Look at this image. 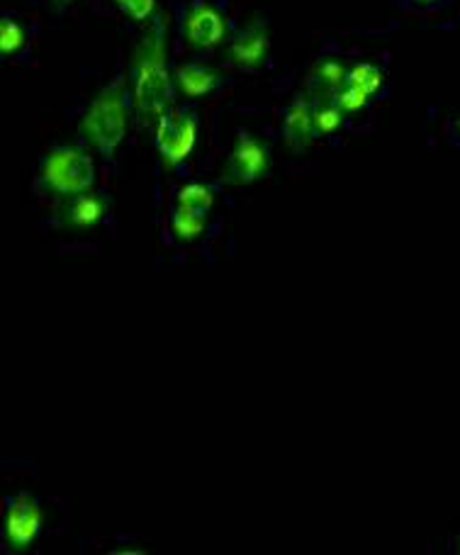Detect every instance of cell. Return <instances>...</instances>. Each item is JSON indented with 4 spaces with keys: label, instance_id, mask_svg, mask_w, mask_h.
Listing matches in <instances>:
<instances>
[{
    "label": "cell",
    "instance_id": "6da1fadb",
    "mask_svg": "<svg viewBox=\"0 0 460 555\" xmlns=\"http://www.w3.org/2000/svg\"><path fill=\"white\" fill-rule=\"evenodd\" d=\"M132 105L139 120L158 122L174 105V83L168 74L166 20L146 25L132 59Z\"/></svg>",
    "mask_w": 460,
    "mask_h": 555
},
{
    "label": "cell",
    "instance_id": "7a4b0ae2",
    "mask_svg": "<svg viewBox=\"0 0 460 555\" xmlns=\"http://www.w3.org/2000/svg\"><path fill=\"white\" fill-rule=\"evenodd\" d=\"M127 81L117 78L105 91H100L81 120V134L91 142L100 154L113 156L115 149L125 142L129 113L125 105Z\"/></svg>",
    "mask_w": 460,
    "mask_h": 555
},
{
    "label": "cell",
    "instance_id": "3957f363",
    "mask_svg": "<svg viewBox=\"0 0 460 555\" xmlns=\"http://www.w3.org/2000/svg\"><path fill=\"white\" fill-rule=\"evenodd\" d=\"M42 183L47 191L74 197L93 191L95 166L93 158L76 146H59L44 158Z\"/></svg>",
    "mask_w": 460,
    "mask_h": 555
},
{
    "label": "cell",
    "instance_id": "277c9868",
    "mask_svg": "<svg viewBox=\"0 0 460 555\" xmlns=\"http://www.w3.org/2000/svg\"><path fill=\"white\" fill-rule=\"evenodd\" d=\"M197 139V120L193 111L171 105L156 122V146L162 154V164L168 171L181 166L193 154Z\"/></svg>",
    "mask_w": 460,
    "mask_h": 555
},
{
    "label": "cell",
    "instance_id": "5b68a950",
    "mask_svg": "<svg viewBox=\"0 0 460 555\" xmlns=\"http://www.w3.org/2000/svg\"><path fill=\"white\" fill-rule=\"evenodd\" d=\"M44 514L33 494L20 492L10 500L3 519V537L13 551H27L42 531Z\"/></svg>",
    "mask_w": 460,
    "mask_h": 555
},
{
    "label": "cell",
    "instance_id": "8992f818",
    "mask_svg": "<svg viewBox=\"0 0 460 555\" xmlns=\"http://www.w3.org/2000/svg\"><path fill=\"white\" fill-rule=\"evenodd\" d=\"M268 166H271L268 146L254 137L242 134L225 164V183L237 188L252 185L268 173Z\"/></svg>",
    "mask_w": 460,
    "mask_h": 555
},
{
    "label": "cell",
    "instance_id": "52a82bcc",
    "mask_svg": "<svg viewBox=\"0 0 460 555\" xmlns=\"http://www.w3.org/2000/svg\"><path fill=\"white\" fill-rule=\"evenodd\" d=\"M183 33L186 42L193 49H213L225 42L227 37V23L225 15L209 3L197 0L188 8L183 20Z\"/></svg>",
    "mask_w": 460,
    "mask_h": 555
},
{
    "label": "cell",
    "instance_id": "ba28073f",
    "mask_svg": "<svg viewBox=\"0 0 460 555\" xmlns=\"http://www.w3.org/2000/svg\"><path fill=\"white\" fill-rule=\"evenodd\" d=\"M268 52H271L268 29L261 23H252L229 44V62L242 72H258L266 64Z\"/></svg>",
    "mask_w": 460,
    "mask_h": 555
},
{
    "label": "cell",
    "instance_id": "9c48e42d",
    "mask_svg": "<svg viewBox=\"0 0 460 555\" xmlns=\"http://www.w3.org/2000/svg\"><path fill=\"white\" fill-rule=\"evenodd\" d=\"M315 105L307 95H299L297 101L288 107L283 117V139L293 152H303L312 144L315 137V120H312Z\"/></svg>",
    "mask_w": 460,
    "mask_h": 555
},
{
    "label": "cell",
    "instance_id": "30bf717a",
    "mask_svg": "<svg viewBox=\"0 0 460 555\" xmlns=\"http://www.w3.org/2000/svg\"><path fill=\"white\" fill-rule=\"evenodd\" d=\"M107 203L98 193L88 191L81 195L68 197L66 207L62 210V220L68 227H76V230H91L98 222L105 220Z\"/></svg>",
    "mask_w": 460,
    "mask_h": 555
},
{
    "label": "cell",
    "instance_id": "8fae6325",
    "mask_svg": "<svg viewBox=\"0 0 460 555\" xmlns=\"http://www.w3.org/2000/svg\"><path fill=\"white\" fill-rule=\"evenodd\" d=\"M176 83L188 98H205L217 91L222 78H219L215 68L197 62H188L176 68Z\"/></svg>",
    "mask_w": 460,
    "mask_h": 555
},
{
    "label": "cell",
    "instance_id": "7c38bea8",
    "mask_svg": "<svg viewBox=\"0 0 460 555\" xmlns=\"http://www.w3.org/2000/svg\"><path fill=\"white\" fill-rule=\"evenodd\" d=\"M348 72L342 62L336 59H322L312 66V74H309V83L315 88V95L319 101H327V98H334L342 88L346 86Z\"/></svg>",
    "mask_w": 460,
    "mask_h": 555
},
{
    "label": "cell",
    "instance_id": "4fadbf2b",
    "mask_svg": "<svg viewBox=\"0 0 460 555\" xmlns=\"http://www.w3.org/2000/svg\"><path fill=\"white\" fill-rule=\"evenodd\" d=\"M213 203H215L213 188H207L203 183L183 185L176 197V207H183V210L203 215V217H207V212L213 210Z\"/></svg>",
    "mask_w": 460,
    "mask_h": 555
},
{
    "label": "cell",
    "instance_id": "5bb4252c",
    "mask_svg": "<svg viewBox=\"0 0 460 555\" xmlns=\"http://www.w3.org/2000/svg\"><path fill=\"white\" fill-rule=\"evenodd\" d=\"M312 120H315V134L332 137L334 132L342 130L344 111H342V107H338V103L334 101V98H327V101L315 103Z\"/></svg>",
    "mask_w": 460,
    "mask_h": 555
},
{
    "label": "cell",
    "instance_id": "9a60e30c",
    "mask_svg": "<svg viewBox=\"0 0 460 555\" xmlns=\"http://www.w3.org/2000/svg\"><path fill=\"white\" fill-rule=\"evenodd\" d=\"M171 230H174L178 242H195L207 230V217L188 212V210H183V207H176Z\"/></svg>",
    "mask_w": 460,
    "mask_h": 555
},
{
    "label": "cell",
    "instance_id": "2e32d148",
    "mask_svg": "<svg viewBox=\"0 0 460 555\" xmlns=\"http://www.w3.org/2000/svg\"><path fill=\"white\" fill-rule=\"evenodd\" d=\"M346 83L358 88V91H363L370 98V95H375L380 88H383L385 74L373 64H356L352 72H348Z\"/></svg>",
    "mask_w": 460,
    "mask_h": 555
},
{
    "label": "cell",
    "instance_id": "e0dca14e",
    "mask_svg": "<svg viewBox=\"0 0 460 555\" xmlns=\"http://www.w3.org/2000/svg\"><path fill=\"white\" fill-rule=\"evenodd\" d=\"M25 29L20 27L15 20H3L0 23V54L3 56H13L20 49L25 47Z\"/></svg>",
    "mask_w": 460,
    "mask_h": 555
},
{
    "label": "cell",
    "instance_id": "ac0fdd59",
    "mask_svg": "<svg viewBox=\"0 0 460 555\" xmlns=\"http://www.w3.org/2000/svg\"><path fill=\"white\" fill-rule=\"evenodd\" d=\"M115 5L135 23H152L156 0H115Z\"/></svg>",
    "mask_w": 460,
    "mask_h": 555
},
{
    "label": "cell",
    "instance_id": "d6986e66",
    "mask_svg": "<svg viewBox=\"0 0 460 555\" xmlns=\"http://www.w3.org/2000/svg\"><path fill=\"white\" fill-rule=\"evenodd\" d=\"M334 101L338 103V107H342L344 113H358V111H363V107L368 105L370 98L363 91H358V88L346 83L342 91L334 95Z\"/></svg>",
    "mask_w": 460,
    "mask_h": 555
},
{
    "label": "cell",
    "instance_id": "ffe728a7",
    "mask_svg": "<svg viewBox=\"0 0 460 555\" xmlns=\"http://www.w3.org/2000/svg\"><path fill=\"white\" fill-rule=\"evenodd\" d=\"M417 3H422V5H429V3H436V0H417Z\"/></svg>",
    "mask_w": 460,
    "mask_h": 555
},
{
    "label": "cell",
    "instance_id": "44dd1931",
    "mask_svg": "<svg viewBox=\"0 0 460 555\" xmlns=\"http://www.w3.org/2000/svg\"><path fill=\"white\" fill-rule=\"evenodd\" d=\"M458 130H460V122H458Z\"/></svg>",
    "mask_w": 460,
    "mask_h": 555
},
{
    "label": "cell",
    "instance_id": "7402d4cb",
    "mask_svg": "<svg viewBox=\"0 0 460 555\" xmlns=\"http://www.w3.org/2000/svg\"><path fill=\"white\" fill-rule=\"evenodd\" d=\"M458 551H460V546H458Z\"/></svg>",
    "mask_w": 460,
    "mask_h": 555
}]
</instances>
